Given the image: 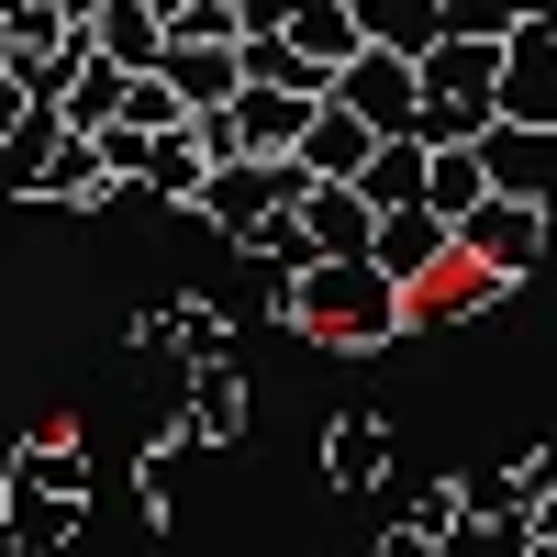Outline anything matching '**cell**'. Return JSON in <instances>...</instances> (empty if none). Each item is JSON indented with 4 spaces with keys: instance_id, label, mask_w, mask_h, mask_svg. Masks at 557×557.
Returning a JSON list of instances; mask_svg holds the SVG:
<instances>
[{
    "instance_id": "35",
    "label": "cell",
    "mask_w": 557,
    "mask_h": 557,
    "mask_svg": "<svg viewBox=\"0 0 557 557\" xmlns=\"http://www.w3.org/2000/svg\"><path fill=\"white\" fill-rule=\"evenodd\" d=\"M0 223H12V201H0Z\"/></svg>"
},
{
    "instance_id": "30",
    "label": "cell",
    "mask_w": 557,
    "mask_h": 557,
    "mask_svg": "<svg viewBox=\"0 0 557 557\" xmlns=\"http://www.w3.org/2000/svg\"><path fill=\"white\" fill-rule=\"evenodd\" d=\"M535 535H546V546H557V491H546V502H535Z\"/></svg>"
},
{
    "instance_id": "2",
    "label": "cell",
    "mask_w": 557,
    "mask_h": 557,
    "mask_svg": "<svg viewBox=\"0 0 557 557\" xmlns=\"http://www.w3.org/2000/svg\"><path fill=\"white\" fill-rule=\"evenodd\" d=\"M290 201H301V157H257V146H246V157H223V168L201 178V201H190V223H212L223 246H257L268 223L290 212Z\"/></svg>"
},
{
    "instance_id": "4",
    "label": "cell",
    "mask_w": 557,
    "mask_h": 557,
    "mask_svg": "<svg viewBox=\"0 0 557 557\" xmlns=\"http://www.w3.org/2000/svg\"><path fill=\"white\" fill-rule=\"evenodd\" d=\"M457 246H469L480 268H502V278H535L546 246H557V212H546L535 190H491L469 223H457Z\"/></svg>"
},
{
    "instance_id": "24",
    "label": "cell",
    "mask_w": 557,
    "mask_h": 557,
    "mask_svg": "<svg viewBox=\"0 0 557 557\" xmlns=\"http://www.w3.org/2000/svg\"><path fill=\"white\" fill-rule=\"evenodd\" d=\"M424 201H435L446 223H469V212L491 201V157H480V146H435V178H424Z\"/></svg>"
},
{
    "instance_id": "21",
    "label": "cell",
    "mask_w": 557,
    "mask_h": 557,
    "mask_svg": "<svg viewBox=\"0 0 557 557\" xmlns=\"http://www.w3.org/2000/svg\"><path fill=\"white\" fill-rule=\"evenodd\" d=\"M368 45H401V57H435L446 45V0H357Z\"/></svg>"
},
{
    "instance_id": "8",
    "label": "cell",
    "mask_w": 557,
    "mask_h": 557,
    "mask_svg": "<svg viewBox=\"0 0 557 557\" xmlns=\"http://www.w3.org/2000/svg\"><path fill=\"white\" fill-rule=\"evenodd\" d=\"M391 457H401V435L380 424V412H335V424H323V491H380L391 480Z\"/></svg>"
},
{
    "instance_id": "6",
    "label": "cell",
    "mask_w": 557,
    "mask_h": 557,
    "mask_svg": "<svg viewBox=\"0 0 557 557\" xmlns=\"http://www.w3.org/2000/svg\"><path fill=\"white\" fill-rule=\"evenodd\" d=\"M502 123H546L557 134V12L502 34Z\"/></svg>"
},
{
    "instance_id": "33",
    "label": "cell",
    "mask_w": 557,
    "mask_h": 557,
    "mask_svg": "<svg viewBox=\"0 0 557 557\" xmlns=\"http://www.w3.org/2000/svg\"><path fill=\"white\" fill-rule=\"evenodd\" d=\"M0 67H12V23H0Z\"/></svg>"
},
{
    "instance_id": "29",
    "label": "cell",
    "mask_w": 557,
    "mask_h": 557,
    "mask_svg": "<svg viewBox=\"0 0 557 557\" xmlns=\"http://www.w3.org/2000/svg\"><path fill=\"white\" fill-rule=\"evenodd\" d=\"M368 557H446V546H435V535H412V524H391V535L368 546Z\"/></svg>"
},
{
    "instance_id": "15",
    "label": "cell",
    "mask_w": 557,
    "mask_h": 557,
    "mask_svg": "<svg viewBox=\"0 0 557 557\" xmlns=\"http://www.w3.org/2000/svg\"><path fill=\"white\" fill-rule=\"evenodd\" d=\"M235 112H246V146H257V157H301V134H312V112H323V89H268V78H246V89H235Z\"/></svg>"
},
{
    "instance_id": "12",
    "label": "cell",
    "mask_w": 557,
    "mask_h": 557,
    "mask_svg": "<svg viewBox=\"0 0 557 557\" xmlns=\"http://www.w3.org/2000/svg\"><path fill=\"white\" fill-rule=\"evenodd\" d=\"M212 457H223V446L190 424V412H178V424L157 435V457H146V524H178V502H190V480L212 469Z\"/></svg>"
},
{
    "instance_id": "36",
    "label": "cell",
    "mask_w": 557,
    "mask_h": 557,
    "mask_svg": "<svg viewBox=\"0 0 557 557\" xmlns=\"http://www.w3.org/2000/svg\"><path fill=\"white\" fill-rule=\"evenodd\" d=\"M223 557H246V546H223Z\"/></svg>"
},
{
    "instance_id": "10",
    "label": "cell",
    "mask_w": 557,
    "mask_h": 557,
    "mask_svg": "<svg viewBox=\"0 0 557 557\" xmlns=\"http://www.w3.org/2000/svg\"><path fill=\"white\" fill-rule=\"evenodd\" d=\"M513 290H524V278H502V268H480L469 246H457L435 278H412V312H424V323H469V312H502Z\"/></svg>"
},
{
    "instance_id": "5",
    "label": "cell",
    "mask_w": 557,
    "mask_h": 557,
    "mask_svg": "<svg viewBox=\"0 0 557 557\" xmlns=\"http://www.w3.org/2000/svg\"><path fill=\"white\" fill-rule=\"evenodd\" d=\"M335 101H357L380 134H412L424 123V57H401V45H357L335 67Z\"/></svg>"
},
{
    "instance_id": "13",
    "label": "cell",
    "mask_w": 557,
    "mask_h": 557,
    "mask_svg": "<svg viewBox=\"0 0 557 557\" xmlns=\"http://www.w3.org/2000/svg\"><path fill=\"white\" fill-rule=\"evenodd\" d=\"M178 412H190V424L235 457L246 446V424H257V401H246V368L235 357H212V368H190V391H178Z\"/></svg>"
},
{
    "instance_id": "32",
    "label": "cell",
    "mask_w": 557,
    "mask_h": 557,
    "mask_svg": "<svg viewBox=\"0 0 557 557\" xmlns=\"http://www.w3.org/2000/svg\"><path fill=\"white\" fill-rule=\"evenodd\" d=\"M0 557H23V535H12V524H0Z\"/></svg>"
},
{
    "instance_id": "26",
    "label": "cell",
    "mask_w": 557,
    "mask_h": 557,
    "mask_svg": "<svg viewBox=\"0 0 557 557\" xmlns=\"http://www.w3.org/2000/svg\"><path fill=\"white\" fill-rule=\"evenodd\" d=\"M123 123H134V134H178V123H190L178 78H168V67H146V78H134V101H123Z\"/></svg>"
},
{
    "instance_id": "14",
    "label": "cell",
    "mask_w": 557,
    "mask_h": 557,
    "mask_svg": "<svg viewBox=\"0 0 557 557\" xmlns=\"http://www.w3.org/2000/svg\"><path fill=\"white\" fill-rule=\"evenodd\" d=\"M368 157H380V123L323 89V112H312V134H301V168H312V178H357Z\"/></svg>"
},
{
    "instance_id": "3",
    "label": "cell",
    "mask_w": 557,
    "mask_h": 557,
    "mask_svg": "<svg viewBox=\"0 0 557 557\" xmlns=\"http://www.w3.org/2000/svg\"><path fill=\"white\" fill-rule=\"evenodd\" d=\"M134 357H157V368H212V357H235V312L223 301H201V290H168V301H146L134 312Z\"/></svg>"
},
{
    "instance_id": "18",
    "label": "cell",
    "mask_w": 557,
    "mask_h": 557,
    "mask_svg": "<svg viewBox=\"0 0 557 557\" xmlns=\"http://www.w3.org/2000/svg\"><path fill=\"white\" fill-rule=\"evenodd\" d=\"M57 146H67V112L45 101L23 134H0V201H45V168H57Z\"/></svg>"
},
{
    "instance_id": "22",
    "label": "cell",
    "mask_w": 557,
    "mask_h": 557,
    "mask_svg": "<svg viewBox=\"0 0 557 557\" xmlns=\"http://www.w3.org/2000/svg\"><path fill=\"white\" fill-rule=\"evenodd\" d=\"M134 78H146V67H123V57H89V78L67 89L57 112H67L78 134H112V123H123V101H134Z\"/></svg>"
},
{
    "instance_id": "16",
    "label": "cell",
    "mask_w": 557,
    "mask_h": 557,
    "mask_svg": "<svg viewBox=\"0 0 557 557\" xmlns=\"http://www.w3.org/2000/svg\"><path fill=\"white\" fill-rule=\"evenodd\" d=\"M0 480H23V491H89V446H78V424L67 412H45V424L12 446V469Z\"/></svg>"
},
{
    "instance_id": "34",
    "label": "cell",
    "mask_w": 557,
    "mask_h": 557,
    "mask_svg": "<svg viewBox=\"0 0 557 557\" xmlns=\"http://www.w3.org/2000/svg\"><path fill=\"white\" fill-rule=\"evenodd\" d=\"M524 557H557V546H546V535H535V546H524Z\"/></svg>"
},
{
    "instance_id": "19",
    "label": "cell",
    "mask_w": 557,
    "mask_h": 557,
    "mask_svg": "<svg viewBox=\"0 0 557 557\" xmlns=\"http://www.w3.org/2000/svg\"><path fill=\"white\" fill-rule=\"evenodd\" d=\"M424 178H435V146H424V134H380V157L357 168V190L380 201V212H401V201H424Z\"/></svg>"
},
{
    "instance_id": "17",
    "label": "cell",
    "mask_w": 557,
    "mask_h": 557,
    "mask_svg": "<svg viewBox=\"0 0 557 557\" xmlns=\"http://www.w3.org/2000/svg\"><path fill=\"white\" fill-rule=\"evenodd\" d=\"M480 157H491V190H557V134L546 123H491L480 134Z\"/></svg>"
},
{
    "instance_id": "7",
    "label": "cell",
    "mask_w": 557,
    "mask_h": 557,
    "mask_svg": "<svg viewBox=\"0 0 557 557\" xmlns=\"http://www.w3.org/2000/svg\"><path fill=\"white\" fill-rule=\"evenodd\" d=\"M301 223H312V257H368L380 246V201L357 178H312L301 168Z\"/></svg>"
},
{
    "instance_id": "1",
    "label": "cell",
    "mask_w": 557,
    "mask_h": 557,
    "mask_svg": "<svg viewBox=\"0 0 557 557\" xmlns=\"http://www.w3.org/2000/svg\"><path fill=\"white\" fill-rule=\"evenodd\" d=\"M268 323L312 335L323 357H391L401 335H424L412 278H391L380 257H312V268H268Z\"/></svg>"
},
{
    "instance_id": "20",
    "label": "cell",
    "mask_w": 557,
    "mask_h": 557,
    "mask_svg": "<svg viewBox=\"0 0 557 557\" xmlns=\"http://www.w3.org/2000/svg\"><path fill=\"white\" fill-rule=\"evenodd\" d=\"M101 57H123V67H157L168 57V0H101Z\"/></svg>"
},
{
    "instance_id": "31",
    "label": "cell",
    "mask_w": 557,
    "mask_h": 557,
    "mask_svg": "<svg viewBox=\"0 0 557 557\" xmlns=\"http://www.w3.org/2000/svg\"><path fill=\"white\" fill-rule=\"evenodd\" d=\"M57 12H67V23H101V0H57Z\"/></svg>"
},
{
    "instance_id": "28",
    "label": "cell",
    "mask_w": 557,
    "mask_h": 557,
    "mask_svg": "<svg viewBox=\"0 0 557 557\" xmlns=\"http://www.w3.org/2000/svg\"><path fill=\"white\" fill-rule=\"evenodd\" d=\"M34 112H45V101H34V89H23V78H12V67H0V134H23V123H34Z\"/></svg>"
},
{
    "instance_id": "25",
    "label": "cell",
    "mask_w": 557,
    "mask_h": 557,
    "mask_svg": "<svg viewBox=\"0 0 557 557\" xmlns=\"http://www.w3.org/2000/svg\"><path fill=\"white\" fill-rule=\"evenodd\" d=\"M469 502H480L469 480H424V491H401V513H391V524H412V535H435V546H446L457 524H469Z\"/></svg>"
},
{
    "instance_id": "27",
    "label": "cell",
    "mask_w": 557,
    "mask_h": 557,
    "mask_svg": "<svg viewBox=\"0 0 557 557\" xmlns=\"http://www.w3.org/2000/svg\"><path fill=\"white\" fill-rule=\"evenodd\" d=\"M535 12H546V0H446V34H491L502 45V34H524Z\"/></svg>"
},
{
    "instance_id": "23",
    "label": "cell",
    "mask_w": 557,
    "mask_h": 557,
    "mask_svg": "<svg viewBox=\"0 0 557 557\" xmlns=\"http://www.w3.org/2000/svg\"><path fill=\"white\" fill-rule=\"evenodd\" d=\"M535 546V513L524 502H469V524L446 535V557H524Z\"/></svg>"
},
{
    "instance_id": "9",
    "label": "cell",
    "mask_w": 557,
    "mask_h": 557,
    "mask_svg": "<svg viewBox=\"0 0 557 557\" xmlns=\"http://www.w3.org/2000/svg\"><path fill=\"white\" fill-rule=\"evenodd\" d=\"M0 524L23 535V557H67L89 535V491H23V480H0Z\"/></svg>"
},
{
    "instance_id": "11",
    "label": "cell",
    "mask_w": 557,
    "mask_h": 557,
    "mask_svg": "<svg viewBox=\"0 0 557 557\" xmlns=\"http://www.w3.org/2000/svg\"><path fill=\"white\" fill-rule=\"evenodd\" d=\"M368 257H380L391 278H435V268L457 257V223H446L435 201H401V212H380V246H368Z\"/></svg>"
}]
</instances>
